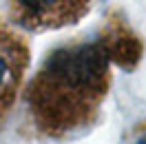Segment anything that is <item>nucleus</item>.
Segmentation results:
<instances>
[{"instance_id":"nucleus-4","label":"nucleus","mask_w":146,"mask_h":144,"mask_svg":"<svg viewBox=\"0 0 146 144\" xmlns=\"http://www.w3.org/2000/svg\"><path fill=\"white\" fill-rule=\"evenodd\" d=\"M139 144H146V137H144V140H142V142H139Z\"/></svg>"},{"instance_id":"nucleus-2","label":"nucleus","mask_w":146,"mask_h":144,"mask_svg":"<svg viewBox=\"0 0 146 144\" xmlns=\"http://www.w3.org/2000/svg\"><path fill=\"white\" fill-rule=\"evenodd\" d=\"M93 0H9L16 25L31 31H49L75 25L91 9Z\"/></svg>"},{"instance_id":"nucleus-3","label":"nucleus","mask_w":146,"mask_h":144,"mask_svg":"<svg viewBox=\"0 0 146 144\" xmlns=\"http://www.w3.org/2000/svg\"><path fill=\"white\" fill-rule=\"evenodd\" d=\"M31 49L13 29L0 25V120L9 113L27 75Z\"/></svg>"},{"instance_id":"nucleus-1","label":"nucleus","mask_w":146,"mask_h":144,"mask_svg":"<svg viewBox=\"0 0 146 144\" xmlns=\"http://www.w3.org/2000/svg\"><path fill=\"white\" fill-rule=\"evenodd\" d=\"M133 36L102 33L53 49L40 62L25 89L31 126L44 137H66L82 131L100 113L111 87V64L128 49Z\"/></svg>"}]
</instances>
